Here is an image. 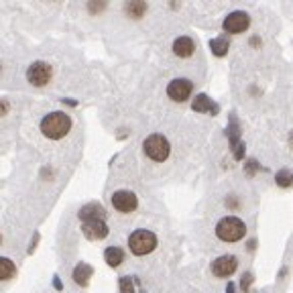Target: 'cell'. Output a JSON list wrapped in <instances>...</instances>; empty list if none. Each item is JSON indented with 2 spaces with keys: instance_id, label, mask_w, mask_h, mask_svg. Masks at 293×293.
<instances>
[{
  "instance_id": "1",
  "label": "cell",
  "mask_w": 293,
  "mask_h": 293,
  "mask_svg": "<svg viewBox=\"0 0 293 293\" xmlns=\"http://www.w3.org/2000/svg\"><path fill=\"white\" fill-rule=\"evenodd\" d=\"M69 131H71V116L65 112H59V110L49 112L41 120V133H43V137H47L51 141H59V139L67 137Z\"/></svg>"
},
{
  "instance_id": "6",
  "label": "cell",
  "mask_w": 293,
  "mask_h": 293,
  "mask_svg": "<svg viewBox=\"0 0 293 293\" xmlns=\"http://www.w3.org/2000/svg\"><path fill=\"white\" fill-rule=\"evenodd\" d=\"M249 27H251V16H249L245 10H234V12H230V14L224 18V22H222L224 33H228V35L245 33Z\"/></svg>"
},
{
  "instance_id": "21",
  "label": "cell",
  "mask_w": 293,
  "mask_h": 293,
  "mask_svg": "<svg viewBox=\"0 0 293 293\" xmlns=\"http://www.w3.org/2000/svg\"><path fill=\"white\" fill-rule=\"evenodd\" d=\"M118 285H120V293H135V279L129 275H123Z\"/></svg>"
},
{
  "instance_id": "3",
  "label": "cell",
  "mask_w": 293,
  "mask_h": 293,
  "mask_svg": "<svg viewBox=\"0 0 293 293\" xmlns=\"http://www.w3.org/2000/svg\"><path fill=\"white\" fill-rule=\"evenodd\" d=\"M155 247H157V236L151 230L139 228L129 236V251L135 257H145V255L155 251Z\"/></svg>"
},
{
  "instance_id": "7",
  "label": "cell",
  "mask_w": 293,
  "mask_h": 293,
  "mask_svg": "<svg viewBox=\"0 0 293 293\" xmlns=\"http://www.w3.org/2000/svg\"><path fill=\"white\" fill-rule=\"evenodd\" d=\"M191 92H193V84L187 78H175L167 86V96L173 102H185V100H189Z\"/></svg>"
},
{
  "instance_id": "22",
  "label": "cell",
  "mask_w": 293,
  "mask_h": 293,
  "mask_svg": "<svg viewBox=\"0 0 293 293\" xmlns=\"http://www.w3.org/2000/svg\"><path fill=\"white\" fill-rule=\"evenodd\" d=\"M251 283H253V275H251V273H245V275H242V281H240V285H242V289H245V291H249V287H251Z\"/></svg>"
},
{
  "instance_id": "18",
  "label": "cell",
  "mask_w": 293,
  "mask_h": 293,
  "mask_svg": "<svg viewBox=\"0 0 293 293\" xmlns=\"http://www.w3.org/2000/svg\"><path fill=\"white\" fill-rule=\"evenodd\" d=\"M146 2H127L125 4V12L129 14V18H143L146 12Z\"/></svg>"
},
{
  "instance_id": "26",
  "label": "cell",
  "mask_w": 293,
  "mask_h": 293,
  "mask_svg": "<svg viewBox=\"0 0 293 293\" xmlns=\"http://www.w3.org/2000/svg\"><path fill=\"white\" fill-rule=\"evenodd\" d=\"M226 293H234V283H228V285H226Z\"/></svg>"
},
{
  "instance_id": "11",
  "label": "cell",
  "mask_w": 293,
  "mask_h": 293,
  "mask_svg": "<svg viewBox=\"0 0 293 293\" xmlns=\"http://www.w3.org/2000/svg\"><path fill=\"white\" fill-rule=\"evenodd\" d=\"M78 216L82 222H104L106 220V208L98 202H90V204L80 208Z\"/></svg>"
},
{
  "instance_id": "5",
  "label": "cell",
  "mask_w": 293,
  "mask_h": 293,
  "mask_svg": "<svg viewBox=\"0 0 293 293\" xmlns=\"http://www.w3.org/2000/svg\"><path fill=\"white\" fill-rule=\"evenodd\" d=\"M53 78V67L47 63V61H33L29 67H27V80L31 86L35 88H43L51 82Z\"/></svg>"
},
{
  "instance_id": "10",
  "label": "cell",
  "mask_w": 293,
  "mask_h": 293,
  "mask_svg": "<svg viewBox=\"0 0 293 293\" xmlns=\"http://www.w3.org/2000/svg\"><path fill=\"white\" fill-rule=\"evenodd\" d=\"M238 269V259L234 255H222L212 263V273L216 277H230Z\"/></svg>"
},
{
  "instance_id": "13",
  "label": "cell",
  "mask_w": 293,
  "mask_h": 293,
  "mask_svg": "<svg viewBox=\"0 0 293 293\" xmlns=\"http://www.w3.org/2000/svg\"><path fill=\"white\" fill-rule=\"evenodd\" d=\"M191 108H193L196 112H208V114H212V116H216V114L220 112V106H218L208 94H198L196 100L191 102Z\"/></svg>"
},
{
  "instance_id": "23",
  "label": "cell",
  "mask_w": 293,
  "mask_h": 293,
  "mask_svg": "<svg viewBox=\"0 0 293 293\" xmlns=\"http://www.w3.org/2000/svg\"><path fill=\"white\" fill-rule=\"evenodd\" d=\"M104 8H106V4H104V2H100V4L90 2V12H94V14H96V12H102Z\"/></svg>"
},
{
  "instance_id": "17",
  "label": "cell",
  "mask_w": 293,
  "mask_h": 293,
  "mask_svg": "<svg viewBox=\"0 0 293 293\" xmlns=\"http://www.w3.org/2000/svg\"><path fill=\"white\" fill-rule=\"evenodd\" d=\"M210 49H212V53H214V55L224 57V55L228 53V49H230V43H228V39H226V37H216V39H212V41H210Z\"/></svg>"
},
{
  "instance_id": "19",
  "label": "cell",
  "mask_w": 293,
  "mask_h": 293,
  "mask_svg": "<svg viewBox=\"0 0 293 293\" xmlns=\"http://www.w3.org/2000/svg\"><path fill=\"white\" fill-rule=\"evenodd\" d=\"M16 275V265L10 259H0V279L2 281H10Z\"/></svg>"
},
{
  "instance_id": "8",
  "label": "cell",
  "mask_w": 293,
  "mask_h": 293,
  "mask_svg": "<svg viewBox=\"0 0 293 293\" xmlns=\"http://www.w3.org/2000/svg\"><path fill=\"white\" fill-rule=\"evenodd\" d=\"M110 202H112L114 210H118V212H123V214H131V212H135L137 206H139L137 193H135V191H129V189H118V191H114L112 198H110Z\"/></svg>"
},
{
  "instance_id": "9",
  "label": "cell",
  "mask_w": 293,
  "mask_h": 293,
  "mask_svg": "<svg viewBox=\"0 0 293 293\" xmlns=\"http://www.w3.org/2000/svg\"><path fill=\"white\" fill-rule=\"evenodd\" d=\"M226 137L230 141V149L234 151V159L240 161L245 157V145L240 143V125L236 120L234 114H230V120H228V129H226Z\"/></svg>"
},
{
  "instance_id": "25",
  "label": "cell",
  "mask_w": 293,
  "mask_h": 293,
  "mask_svg": "<svg viewBox=\"0 0 293 293\" xmlns=\"http://www.w3.org/2000/svg\"><path fill=\"white\" fill-rule=\"evenodd\" d=\"M53 287H55L57 291H61V289H63V285H61V281H59V277H57V275L53 277Z\"/></svg>"
},
{
  "instance_id": "4",
  "label": "cell",
  "mask_w": 293,
  "mask_h": 293,
  "mask_svg": "<svg viewBox=\"0 0 293 293\" xmlns=\"http://www.w3.org/2000/svg\"><path fill=\"white\" fill-rule=\"evenodd\" d=\"M143 151H145V155L149 159H153L157 163H163V161L169 159L171 145H169V141L163 135H149L143 141Z\"/></svg>"
},
{
  "instance_id": "15",
  "label": "cell",
  "mask_w": 293,
  "mask_h": 293,
  "mask_svg": "<svg viewBox=\"0 0 293 293\" xmlns=\"http://www.w3.org/2000/svg\"><path fill=\"white\" fill-rule=\"evenodd\" d=\"M92 275H94V269H92L88 263H80V265L74 269V281H76V285H80V287H88Z\"/></svg>"
},
{
  "instance_id": "27",
  "label": "cell",
  "mask_w": 293,
  "mask_h": 293,
  "mask_svg": "<svg viewBox=\"0 0 293 293\" xmlns=\"http://www.w3.org/2000/svg\"><path fill=\"white\" fill-rule=\"evenodd\" d=\"M289 145L293 146V133H291V135H289Z\"/></svg>"
},
{
  "instance_id": "24",
  "label": "cell",
  "mask_w": 293,
  "mask_h": 293,
  "mask_svg": "<svg viewBox=\"0 0 293 293\" xmlns=\"http://www.w3.org/2000/svg\"><path fill=\"white\" fill-rule=\"evenodd\" d=\"M247 167H249V171H247V173H249V175H253V173H255V171H257V169H259V163H257V161H255V159H251V161H249V165H247Z\"/></svg>"
},
{
  "instance_id": "16",
  "label": "cell",
  "mask_w": 293,
  "mask_h": 293,
  "mask_svg": "<svg viewBox=\"0 0 293 293\" xmlns=\"http://www.w3.org/2000/svg\"><path fill=\"white\" fill-rule=\"evenodd\" d=\"M104 261L108 263V267L116 269V267H120L125 263V251L120 247H108L104 251Z\"/></svg>"
},
{
  "instance_id": "20",
  "label": "cell",
  "mask_w": 293,
  "mask_h": 293,
  "mask_svg": "<svg viewBox=\"0 0 293 293\" xmlns=\"http://www.w3.org/2000/svg\"><path fill=\"white\" fill-rule=\"evenodd\" d=\"M275 181H277V185H279V187H291L293 185V173L291 171H287V169H281V171H277Z\"/></svg>"
},
{
  "instance_id": "12",
  "label": "cell",
  "mask_w": 293,
  "mask_h": 293,
  "mask_svg": "<svg viewBox=\"0 0 293 293\" xmlns=\"http://www.w3.org/2000/svg\"><path fill=\"white\" fill-rule=\"evenodd\" d=\"M82 232L88 240H104L108 236V226L106 222H84L82 224Z\"/></svg>"
},
{
  "instance_id": "14",
  "label": "cell",
  "mask_w": 293,
  "mask_h": 293,
  "mask_svg": "<svg viewBox=\"0 0 293 293\" xmlns=\"http://www.w3.org/2000/svg\"><path fill=\"white\" fill-rule=\"evenodd\" d=\"M193 51H196V41L191 39V37H185V35H181V37H177L175 41H173V53L177 55V57H191L193 55Z\"/></svg>"
},
{
  "instance_id": "2",
  "label": "cell",
  "mask_w": 293,
  "mask_h": 293,
  "mask_svg": "<svg viewBox=\"0 0 293 293\" xmlns=\"http://www.w3.org/2000/svg\"><path fill=\"white\" fill-rule=\"evenodd\" d=\"M216 236L222 242H238L247 236V224L236 216H226L216 224Z\"/></svg>"
}]
</instances>
